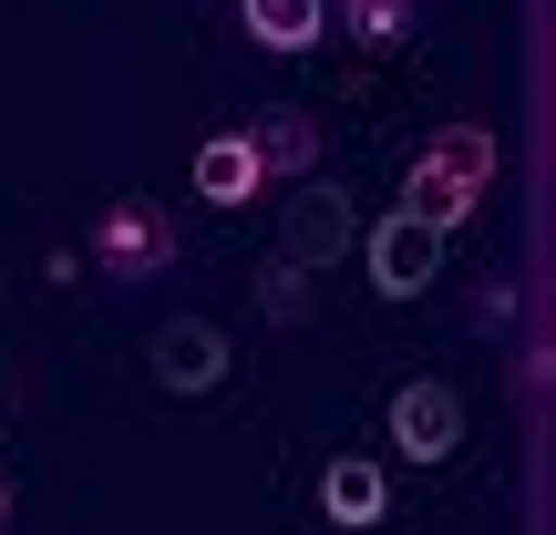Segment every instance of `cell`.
<instances>
[{"mask_svg":"<svg viewBox=\"0 0 556 535\" xmlns=\"http://www.w3.org/2000/svg\"><path fill=\"white\" fill-rule=\"evenodd\" d=\"M93 268L103 278H165L176 268V227L155 217V206H103V227H93Z\"/></svg>","mask_w":556,"mask_h":535,"instance_id":"3957f363","label":"cell"},{"mask_svg":"<svg viewBox=\"0 0 556 535\" xmlns=\"http://www.w3.org/2000/svg\"><path fill=\"white\" fill-rule=\"evenodd\" d=\"M0 525H11V474H0Z\"/></svg>","mask_w":556,"mask_h":535,"instance_id":"7c38bea8","label":"cell"},{"mask_svg":"<svg viewBox=\"0 0 556 535\" xmlns=\"http://www.w3.org/2000/svg\"><path fill=\"white\" fill-rule=\"evenodd\" d=\"M495 176H505L495 124H443V135L413 155V176H402V206H413L422 227H464L484 196H495Z\"/></svg>","mask_w":556,"mask_h":535,"instance_id":"6da1fadb","label":"cell"},{"mask_svg":"<svg viewBox=\"0 0 556 535\" xmlns=\"http://www.w3.org/2000/svg\"><path fill=\"white\" fill-rule=\"evenodd\" d=\"M238 21H248L258 52H309L330 31V0H238Z\"/></svg>","mask_w":556,"mask_h":535,"instance_id":"9c48e42d","label":"cell"},{"mask_svg":"<svg viewBox=\"0 0 556 535\" xmlns=\"http://www.w3.org/2000/svg\"><path fill=\"white\" fill-rule=\"evenodd\" d=\"M381 505H392L381 463H330V474H319V515L330 525H381Z\"/></svg>","mask_w":556,"mask_h":535,"instance_id":"30bf717a","label":"cell"},{"mask_svg":"<svg viewBox=\"0 0 556 535\" xmlns=\"http://www.w3.org/2000/svg\"><path fill=\"white\" fill-rule=\"evenodd\" d=\"M238 135H248V155H258V176H268V186L319 176V114H299V103H268V114H248Z\"/></svg>","mask_w":556,"mask_h":535,"instance_id":"5b68a950","label":"cell"},{"mask_svg":"<svg viewBox=\"0 0 556 535\" xmlns=\"http://www.w3.org/2000/svg\"><path fill=\"white\" fill-rule=\"evenodd\" d=\"M340 21H351V41H371V52H402V41H413V0H340Z\"/></svg>","mask_w":556,"mask_h":535,"instance_id":"8fae6325","label":"cell"},{"mask_svg":"<svg viewBox=\"0 0 556 535\" xmlns=\"http://www.w3.org/2000/svg\"><path fill=\"white\" fill-rule=\"evenodd\" d=\"M351 238H361V227H351V196H340V186H319V176H299L289 217H278V258H299V268H330Z\"/></svg>","mask_w":556,"mask_h":535,"instance_id":"277c9868","label":"cell"},{"mask_svg":"<svg viewBox=\"0 0 556 535\" xmlns=\"http://www.w3.org/2000/svg\"><path fill=\"white\" fill-rule=\"evenodd\" d=\"M392 443L413 463H443L464 443V402L443 392V381H402V392H392Z\"/></svg>","mask_w":556,"mask_h":535,"instance_id":"52a82bcc","label":"cell"},{"mask_svg":"<svg viewBox=\"0 0 556 535\" xmlns=\"http://www.w3.org/2000/svg\"><path fill=\"white\" fill-rule=\"evenodd\" d=\"M361 258H371V289L381 298H422L433 268H443V227H422L413 206H402V217H381L371 238H361Z\"/></svg>","mask_w":556,"mask_h":535,"instance_id":"7a4b0ae2","label":"cell"},{"mask_svg":"<svg viewBox=\"0 0 556 535\" xmlns=\"http://www.w3.org/2000/svg\"><path fill=\"white\" fill-rule=\"evenodd\" d=\"M144 360H155L165 392H217V381H227V330H217V319H165Z\"/></svg>","mask_w":556,"mask_h":535,"instance_id":"8992f818","label":"cell"},{"mask_svg":"<svg viewBox=\"0 0 556 535\" xmlns=\"http://www.w3.org/2000/svg\"><path fill=\"white\" fill-rule=\"evenodd\" d=\"M197 196H206V206L268 196V176H258V155H248V135H206V144H197Z\"/></svg>","mask_w":556,"mask_h":535,"instance_id":"ba28073f","label":"cell"}]
</instances>
